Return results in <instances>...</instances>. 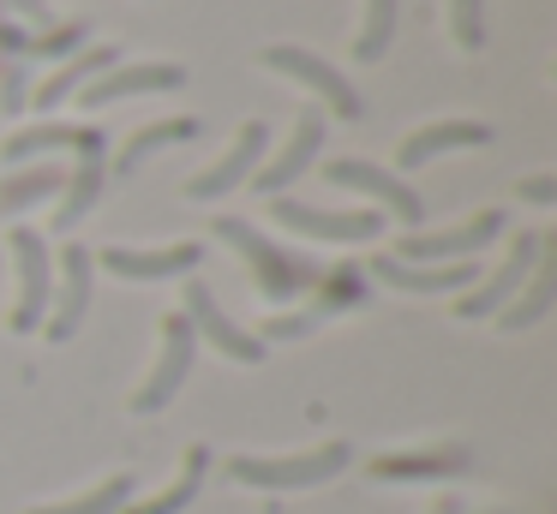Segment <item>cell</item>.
<instances>
[{
    "instance_id": "obj_1",
    "label": "cell",
    "mask_w": 557,
    "mask_h": 514,
    "mask_svg": "<svg viewBox=\"0 0 557 514\" xmlns=\"http://www.w3.org/2000/svg\"><path fill=\"white\" fill-rule=\"evenodd\" d=\"M216 239H228L234 251H240L246 263H252V275H258V293L264 299H294V293H306V287L318 281V269L312 263H300L294 251H282V246H270L264 234H258L252 222H240V215H222L216 222Z\"/></svg>"
},
{
    "instance_id": "obj_2",
    "label": "cell",
    "mask_w": 557,
    "mask_h": 514,
    "mask_svg": "<svg viewBox=\"0 0 557 514\" xmlns=\"http://www.w3.org/2000/svg\"><path fill=\"white\" fill-rule=\"evenodd\" d=\"M348 442H324V449L312 454H288V461H258V454H234L228 461V478H240V485L252 490H306V485H324V478H336L342 466H348Z\"/></svg>"
},
{
    "instance_id": "obj_3",
    "label": "cell",
    "mask_w": 557,
    "mask_h": 514,
    "mask_svg": "<svg viewBox=\"0 0 557 514\" xmlns=\"http://www.w3.org/2000/svg\"><path fill=\"white\" fill-rule=\"evenodd\" d=\"M7 251H13V263H18L13 329L30 335V329H42V317H49V299H54V258H49V246H42L37 227H13V234H7Z\"/></svg>"
},
{
    "instance_id": "obj_4",
    "label": "cell",
    "mask_w": 557,
    "mask_h": 514,
    "mask_svg": "<svg viewBox=\"0 0 557 514\" xmlns=\"http://www.w3.org/2000/svg\"><path fill=\"white\" fill-rule=\"evenodd\" d=\"M264 66H270V72H288V78H300L306 90H318V102H324L336 120H360V114H366L360 90H354V84L342 78L336 66H324V60H318L312 48L276 42V48H264Z\"/></svg>"
},
{
    "instance_id": "obj_5",
    "label": "cell",
    "mask_w": 557,
    "mask_h": 514,
    "mask_svg": "<svg viewBox=\"0 0 557 514\" xmlns=\"http://www.w3.org/2000/svg\"><path fill=\"white\" fill-rule=\"evenodd\" d=\"M193 353H198V329L181 311H169V317H162V359H157V371H150V383L133 394L138 413H162V406L181 394L186 371H193Z\"/></svg>"
},
{
    "instance_id": "obj_6",
    "label": "cell",
    "mask_w": 557,
    "mask_h": 514,
    "mask_svg": "<svg viewBox=\"0 0 557 514\" xmlns=\"http://www.w3.org/2000/svg\"><path fill=\"white\" fill-rule=\"evenodd\" d=\"M270 215H276L282 227H294V234H306V239H330V246H360V239H377V227H384L377 210L336 215V210H312V203H300V198H276Z\"/></svg>"
},
{
    "instance_id": "obj_7",
    "label": "cell",
    "mask_w": 557,
    "mask_h": 514,
    "mask_svg": "<svg viewBox=\"0 0 557 514\" xmlns=\"http://www.w3.org/2000/svg\"><path fill=\"white\" fill-rule=\"evenodd\" d=\"M497 234H504V210H480L468 227H444V234H408L396 258H401V263H461V258H473L480 246H492Z\"/></svg>"
},
{
    "instance_id": "obj_8",
    "label": "cell",
    "mask_w": 557,
    "mask_h": 514,
    "mask_svg": "<svg viewBox=\"0 0 557 514\" xmlns=\"http://www.w3.org/2000/svg\"><path fill=\"white\" fill-rule=\"evenodd\" d=\"M324 179H330V186H348V191H366V198H377L389 215H401L408 227L425 215L420 191H413L408 179H396L389 167H372V162H360V155H342V162H330V167H324Z\"/></svg>"
},
{
    "instance_id": "obj_9",
    "label": "cell",
    "mask_w": 557,
    "mask_h": 514,
    "mask_svg": "<svg viewBox=\"0 0 557 514\" xmlns=\"http://www.w3.org/2000/svg\"><path fill=\"white\" fill-rule=\"evenodd\" d=\"M102 269H114L121 281H169V275H193L205 263V246L198 239H181V246H157V251H133V246H109L90 251Z\"/></svg>"
},
{
    "instance_id": "obj_10",
    "label": "cell",
    "mask_w": 557,
    "mask_h": 514,
    "mask_svg": "<svg viewBox=\"0 0 557 514\" xmlns=\"http://www.w3.org/2000/svg\"><path fill=\"white\" fill-rule=\"evenodd\" d=\"M540 251H545V234H516V246H509V258L497 263V275L492 281H480L468 299H461V317H492V311H504L509 299L521 293V281L533 275V263H540Z\"/></svg>"
},
{
    "instance_id": "obj_11",
    "label": "cell",
    "mask_w": 557,
    "mask_h": 514,
    "mask_svg": "<svg viewBox=\"0 0 557 514\" xmlns=\"http://www.w3.org/2000/svg\"><path fill=\"white\" fill-rule=\"evenodd\" d=\"M181 317L193 323V329L205 335L210 347H222L228 359H240V365H258V359H264V341H258V335H246L240 323H234L228 311L216 305V293H210L205 281L186 287V311H181Z\"/></svg>"
},
{
    "instance_id": "obj_12",
    "label": "cell",
    "mask_w": 557,
    "mask_h": 514,
    "mask_svg": "<svg viewBox=\"0 0 557 514\" xmlns=\"http://www.w3.org/2000/svg\"><path fill=\"white\" fill-rule=\"evenodd\" d=\"M186 84V66H169V60H145V66H109L102 78H90L78 90L85 108H109L121 96H150V90H181Z\"/></svg>"
},
{
    "instance_id": "obj_13",
    "label": "cell",
    "mask_w": 557,
    "mask_h": 514,
    "mask_svg": "<svg viewBox=\"0 0 557 514\" xmlns=\"http://www.w3.org/2000/svg\"><path fill=\"white\" fill-rule=\"evenodd\" d=\"M90 269H97V258H90L85 246H66L61 251V287H54L49 299V317H42V329H49V341H66V335L78 329V317L90 311Z\"/></svg>"
},
{
    "instance_id": "obj_14",
    "label": "cell",
    "mask_w": 557,
    "mask_h": 514,
    "mask_svg": "<svg viewBox=\"0 0 557 514\" xmlns=\"http://www.w3.org/2000/svg\"><path fill=\"white\" fill-rule=\"evenodd\" d=\"M264 143H270V126H264V120H246V126H240V138H234V150L222 155L216 167H205V174H198L193 186H186V198H198V203H216L222 191H234V186H240V179L258 167V155H264Z\"/></svg>"
},
{
    "instance_id": "obj_15",
    "label": "cell",
    "mask_w": 557,
    "mask_h": 514,
    "mask_svg": "<svg viewBox=\"0 0 557 514\" xmlns=\"http://www.w3.org/2000/svg\"><path fill=\"white\" fill-rule=\"evenodd\" d=\"M372 275L384 287H401V293H456V287H473V258H461V263H401L396 251H389V258H372Z\"/></svg>"
},
{
    "instance_id": "obj_16",
    "label": "cell",
    "mask_w": 557,
    "mask_h": 514,
    "mask_svg": "<svg viewBox=\"0 0 557 514\" xmlns=\"http://www.w3.org/2000/svg\"><path fill=\"white\" fill-rule=\"evenodd\" d=\"M318 143H324V114H318V108H306V114L294 120V138L282 143V155L258 167V191H264V198H270V191H288L294 179L318 162Z\"/></svg>"
},
{
    "instance_id": "obj_17",
    "label": "cell",
    "mask_w": 557,
    "mask_h": 514,
    "mask_svg": "<svg viewBox=\"0 0 557 514\" xmlns=\"http://www.w3.org/2000/svg\"><path fill=\"white\" fill-rule=\"evenodd\" d=\"M480 143H492V126H485V120H437V126H420V131L401 138L396 162L420 167V162H432V155H444V150H480Z\"/></svg>"
},
{
    "instance_id": "obj_18",
    "label": "cell",
    "mask_w": 557,
    "mask_h": 514,
    "mask_svg": "<svg viewBox=\"0 0 557 514\" xmlns=\"http://www.w3.org/2000/svg\"><path fill=\"white\" fill-rule=\"evenodd\" d=\"M102 143H109V138H102ZM102 143L78 150V174H73V186H66V203L54 210V227H61V234H73V227L85 222L90 210H97V198H102V174H109V167H102Z\"/></svg>"
},
{
    "instance_id": "obj_19",
    "label": "cell",
    "mask_w": 557,
    "mask_h": 514,
    "mask_svg": "<svg viewBox=\"0 0 557 514\" xmlns=\"http://www.w3.org/2000/svg\"><path fill=\"white\" fill-rule=\"evenodd\" d=\"M90 143H102L97 126H25L0 143V155H7V162H30V155H42V150H90Z\"/></svg>"
},
{
    "instance_id": "obj_20",
    "label": "cell",
    "mask_w": 557,
    "mask_h": 514,
    "mask_svg": "<svg viewBox=\"0 0 557 514\" xmlns=\"http://www.w3.org/2000/svg\"><path fill=\"white\" fill-rule=\"evenodd\" d=\"M552 299H557V269H552V258H540V263H533V281H521V299H516V305H504V311H497L504 335L533 329V323H540L545 311H552Z\"/></svg>"
},
{
    "instance_id": "obj_21",
    "label": "cell",
    "mask_w": 557,
    "mask_h": 514,
    "mask_svg": "<svg viewBox=\"0 0 557 514\" xmlns=\"http://www.w3.org/2000/svg\"><path fill=\"white\" fill-rule=\"evenodd\" d=\"M461 466H468V454H461V449L384 454V461H372V478H384V485H401V478H444V473H461Z\"/></svg>"
},
{
    "instance_id": "obj_22",
    "label": "cell",
    "mask_w": 557,
    "mask_h": 514,
    "mask_svg": "<svg viewBox=\"0 0 557 514\" xmlns=\"http://www.w3.org/2000/svg\"><path fill=\"white\" fill-rule=\"evenodd\" d=\"M109 66H114V48H85V54H73V60H66V66L54 72V78L42 84V90L30 96V102H37V108H54V102H66V96H73V90H85L90 78H102Z\"/></svg>"
},
{
    "instance_id": "obj_23",
    "label": "cell",
    "mask_w": 557,
    "mask_h": 514,
    "mask_svg": "<svg viewBox=\"0 0 557 514\" xmlns=\"http://www.w3.org/2000/svg\"><path fill=\"white\" fill-rule=\"evenodd\" d=\"M186 138H198V120H157V126H145L138 138H126L121 143V155H114V174H133L145 155H157L162 143H186Z\"/></svg>"
},
{
    "instance_id": "obj_24",
    "label": "cell",
    "mask_w": 557,
    "mask_h": 514,
    "mask_svg": "<svg viewBox=\"0 0 557 514\" xmlns=\"http://www.w3.org/2000/svg\"><path fill=\"white\" fill-rule=\"evenodd\" d=\"M205 473H210V449H193V454H186V473H181V485L157 490L150 502H133L126 514H181L186 502L198 497V485H205Z\"/></svg>"
},
{
    "instance_id": "obj_25",
    "label": "cell",
    "mask_w": 557,
    "mask_h": 514,
    "mask_svg": "<svg viewBox=\"0 0 557 514\" xmlns=\"http://www.w3.org/2000/svg\"><path fill=\"white\" fill-rule=\"evenodd\" d=\"M389 36H396V0H366V24L354 36V60H384L389 54Z\"/></svg>"
},
{
    "instance_id": "obj_26",
    "label": "cell",
    "mask_w": 557,
    "mask_h": 514,
    "mask_svg": "<svg viewBox=\"0 0 557 514\" xmlns=\"http://www.w3.org/2000/svg\"><path fill=\"white\" fill-rule=\"evenodd\" d=\"M126 497H133V478H102L97 490H85L78 502H61V509H30V514H121Z\"/></svg>"
},
{
    "instance_id": "obj_27",
    "label": "cell",
    "mask_w": 557,
    "mask_h": 514,
    "mask_svg": "<svg viewBox=\"0 0 557 514\" xmlns=\"http://www.w3.org/2000/svg\"><path fill=\"white\" fill-rule=\"evenodd\" d=\"M49 191H61V167H30V174H13L7 186H0V210L13 215V210H25V203H42Z\"/></svg>"
},
{
    "instance_id": "obj_28",
    "label": "cell",
    "mask_w": 557,
    "mask_h": 514,
    "mask_svg": "<svg viewBox=\"0 0 557 514\" xmlns=\"http://www.w3.org/2000/svg\"><path fill=\"white\" fill-rule=\"evenodd\" d=\"M366 293V281H360V269H336V275H330V281H324V293H318L312 299V305H306L300 311V323H306V329H312V323L318 317H330V311H342V305H354V299H360Z\"/></svg>"
},
{
    "instance_id": "obj_29",
    "label": "cell",
    "mask_w": 557,
    "mask_h": 514,
    "mask_svg": "<svg viewBox=\"0 0 557 514\" xmlns=\"http://www.w3.org/2000/svg\"><path fill=\"white\" fill-rule=\"evenodd\" d=\"M85 42V18H66V24H49V30L25 36V54H42V60H61Z\"/></svg>"
},
{
    "instance_id": "obj_30",
    "label": "cell",
    "mask_w": 557,
    "mask_h": 514,
    "mask_svg": "<svg viewBox=\"0 0 557 514\" xmlns=\"http://www.w3.org/2000/svg\"><path fill=\"white\" fill-rule=\"evenodd\" d=\"M449 24H456L461 48H480L485 42V0H449Z\"/></svg>"
},
{
    "instance_id": "obj_31",
    "label": "cell",
    "mask_w": 557,
    "mask_h": 514,
    "mask_svg": "<svg viewBox=\"0 0 557 514\" xmlns=\"http://www.w3.org/2000/svg\"><path fill=\"white\" fill-rule=\"evenodd\" d=\"M521 198H528V203H540V210H552V203H557V179H552V174L521 179Z\"/></svg>"
},
{
    "instance_id": "obj_32",
    "label": "cell",
    "mask_w": 557,
    "mask_h": 514,
    "mask_svg": "<svg viewBox=\"0 0 557 514\" xmlns=\"http://www.w3.org/2000/svg\"><path fill=\"white\" fill-rule=\"evenodd\" d=\"M7 7H13V12H25V18L37 24V30H49V24H54V12L42 7V0H7Z\"/></svg>"
},
{
    "instance_id": "obj_33",
    "label": "cell",
    "mask_w": 557,
    "mask_h": 514,
    "mask_svg": "<svg viewBox=\"0 0 557 514\" xmlns=\"http://www.w3.org/2000/svg\"><path fill=\"white\" fill-rule=\"evenodd\" d=\"M432 514H461V502H456V497H444V502H437Z\"/></svg>"
}]
</instances>
